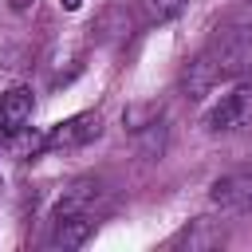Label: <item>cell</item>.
<instances>
[{"label": "cell", "instance_id": "7", "mask_svg": "<svg viewBox=\"0 0 252 252\" xmlns=\"http://www.w3.org/2000/svg\"><path fill=\"white\" fill-rule=\"evenodd\" d=\"M217 244H224V228L205 220V217L173 236V248H189V252H205V248H217Z\"/></svg>", "mask_w": 252, "mask_h": 252}, {"label": "cell", "instance_id": "6", "mask_svg": "<svg viewBox=\"0 0 252 252\" xmlns=\"http://www.w3.org/2000/svg\"><path fill=\"white\" fill-rule=\"evenodd\" d=\"M32 106H35V98H32L28 87H12V91L0 94V142H8L12 134H20L28 126Z\"/></svg>", "mask_w": 252, "mask_h": 252}, {"label": "cell", "instance_id": "4", "mask_svg": "<svg viewBox=\"0 0 252 252\" xmlns=\"http://www.w3.org/2000/svg\"><path fill=\"white\" fill-rule=\"evenodd\" d=\"M252 122V87H236L228 94H220V102L205 114V126L217 134V130H236V126H248Z\"/></svg>", "mask_w": 252, "mask_h": 252}, {"label": "cell", "instance_id": "2", "mask_svg": "<svg viewBox=\"0 0 252 252\" xmlns=\"http://www.w3.org/2000/svg\"><path fill=\"white\" fill-rule=\"evenodd\" d=\"M98 134H102V118L94 110H83V114H71L63 122H55L43 134V150H79V146L94 142Z\"/></svg>", "mask_w": 252, "mask_h": 252}, {"label": "cell", "instance_id": "5", "mask_svg": "<svg viewBox=\"0 0 252 252\" xmlns=\"http://www.w3.org/2000/svg\"><path fill=\"white\" fill-rule=\"evenodd\" d=\"M94 236V213H51V248H83Z\"/></svg>", "mask_w": 252, "mask_h": 252}, {"label": "cell", "instance_id": "9", "mask_svg": "<svg viewBox=\"0 0 252 252\" xmlns=\"http://www.w3.org/2000/svg\"><path fill=\"white\" fill-rule=\"evenodd\" d=\"M32 4H35V0H8V8H12V12H28Z\"/></svg>", "mask_w": 252, "mask_h": 252}, {"label": "cell", "instance_id": "3", "mask_svg": "<svg viewBox=\"0 0 252 252\" xmlns=\"http://www.w3.org/2000/svg\"><path fill=\"white\" fill-rule=\"evenodd\" d=\"M209 197H213V205L224 209V213H244V209H252V165L217 177V181L209 185Z\"/></svg>", "mask_w": 252, "mask_h": 252}, {"label": "cell", "instance_id": "8", "mask_svg": "<svg viewBox=\"0 0 252 252\" xmlns=\"http://www.w3.org/2000/svg\"><path fill=\"white\" fill-rule=\"evenodd\" d=\"M142 4H146L150 20H158V24H165V20H173L189 8V0H142Z\"/></svg>", "mask_w": 252, "mask_h": 252}, {"label": "cell", "instance_id": "10", "mask_svg": "<svg viewBox=\"0 0 252 252\" xmlns=\"http://www.w3.org/2000/svg\"><path fill=\"white\" fill-rule=\"evenodd\" d=\"M59 4H63V8H67V12H75V8H79V4H83V0H59Z\"/></svg>", "mask_w": 252, "mask_h": 252}, {"label": "cell", "instance_id": "1", "mask_svg": "<svg viewBox=\"0 0 252 252\" xmlns=\"http://www.w3.org/2000/svg\"><path fill=\"white\" fill-rule=\"evenodd\" d=\"M220 79H252V24L220 32L185 71V91L197 98Z\"/></svg>", "mask_w": 252, "mask_h": 252}]
</instances>
